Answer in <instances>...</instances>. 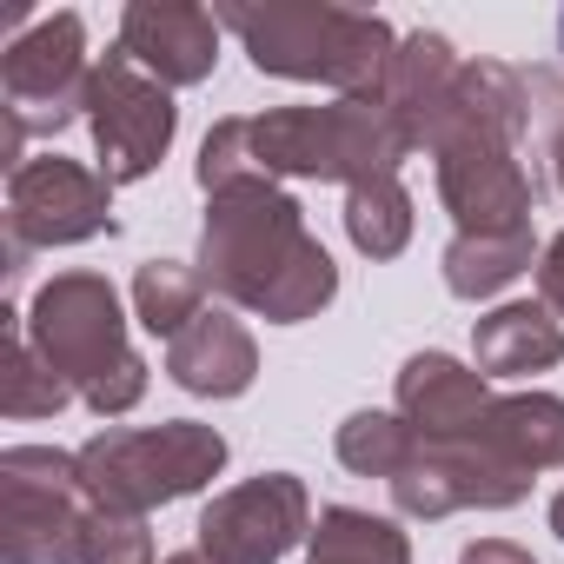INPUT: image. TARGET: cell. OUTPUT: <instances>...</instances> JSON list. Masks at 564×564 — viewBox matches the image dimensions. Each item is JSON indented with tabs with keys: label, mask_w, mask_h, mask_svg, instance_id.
Segmentation results:
<instances>
[{
	"label": "cell",
	"mask_w": 564,
	"mask_h": 564,
	"mask_svg": "<svg viewBox=\"0 0 564 564\" xmlns=\"http://www.w3.org/2000/svg\"><path fill=\"white\" fill-rule=\"evenodd\" d=\"M199 279L226 306L265 319V326H300L333 306L339 265L306 232L300 199L279 180H239L206 199L199 226Z\"/></svg>",
	"instance_id": "6da1fadb"
},
{
	"label": "cell",
	"mask_w": 564,
	"mask_h": 564,
	"mask_svg": "<svg viewBox=\"0 0 564 564\" xmlns=\"http://www.w3.org/2000/svg\"><path fill=\"white\" fill-rule=\"evenodd\" d=\"M412 133L386 100H326V107H265L219 120L199 140V193H226L239 180H339L359 186L372 173L405 166Z\"/></svg>",
	"instance_id": "7a4b0ae2"
},
{
	"label": "cell",
	"mask_w": 564,
	"mask_h": 564,
	"mask_svg": "<svg viewBox=\"0 0 564 564\" xmlns=\"http://www.w3.org/2000/svg\"><path fill=\"white\" fill-rule=\"evenodd\" d=\"M531 87L505 61H465L452 100L425 140L438 199L458 232H524L538 206V180L524 166Z\"/></svg>",
	"instance_id": "3957f363"
},
{
	"label": "cell",
	"mask_w": 564,
	"mask_h": 564,
	"mask_svg": "<svg viewBox=\"0 0 564 564\" xmlns=\"http://www.w3.org/2000/svg\"><path fill=\"white\" fill-rule=\"evenodd\" d=\"M226 34H239L246 61L272 80H306V87H333L339 100H379L386 67L399 54V34L379 14L359 8H319V0H232L213 8Z\"/></svg>",
	"instance_id": "277c9868"
},
{
	"label": "cell",
	"mask_w": 564,
	"mask_h": 564,
	"mask_svg": "<svg viewBox=\"0 0 564 564\" xmlns=\"http://www.w3.org/2000/svg\"><path fill=\"white\" fill-rule=\"evenodd\" d=\"M28 339L87 412L120 419L147 399V359L127 339V313L107 272H54L28 306Z\"/></svg>",
	"instance_id": "5b68a950"
},
{
	"label": "cell",
	"mask_w": 564,
	"mask_h": 564,
	"mask_svg": "<svg viewBox=\"0 0 564 564\" xmlns=\"http://www.w3.org/2000/svg\"><path fill=\"white\" fill-rule=\"evenodd\" d=\"M226 471V438L199 419L166 425H107L80 445V485L107 511H160L173 498L206 491Z\"/></svg>",
	"instance_id": "8992f818"
},
{
	"label": "cell",
	"mask_w": 564,
	"mask_h": 564,
	"mask_svg": "<svg viewBox=\"0 0 564 564\" xmlns=\"http://www.w3.org/2000/svg\"><path fill=\"white\" fill-rule=\"evenodd\" d=\"M87 518L94 498L80 485V452H0V557L8 564H87Z\"/></svg>",
	"instance_id": "52a82bcc"
},
{
	"label": "cell",
	"mask_w": 564,
	"mask_h": 564,
	"mask_svg": "<svg viewBox=\"0 0 564 564\" xmlns=\"http://www.w3.org/2000/svg\"><path fill=\"white\" fill-rule=\"evenodd\" d=\"M87 28L80 14H41L0 54V113H8V173L28 160V140H54L67 120H87Z\"/></svg>",
	"instance_id": "ba28073f"
},
{
	"label": "cell",
	"mask_w": 564,
	"mask_h": 564,
	"mask_svg": "<svg viewBox=\"0 0 564 564\" xmlns=\"http://www.w3.org/2000/svg\"><path fill=\"white\" fill-rule=\"evenodd\" d=\"M113 180L67 153H34L8 173V279L28 272L34 252L87 246L113 232Z\"/></svg>",
	"instance_id": "9c48e42d"
},
{
	"label": "cell",
	"mask_w": 564,
	"mask_h": 564,
	"mask_svg": "<svg viewBox=\"0 0 564 564\" xmlns=\"http://www.w3.org/2000/svg\"><path fill=\"white\" fill-rule=\"evenodd\" d=\"M405 518H452V511H511L531 498V471L511 465L478 425L452 438H419L412 465L386 485Z\"/></svg>",
	"instance_id": "30bf717a"
},
{
	"label": "cell",
	"mask_w": 564,
	"mask_h": 564,
	"mask_svg": "<svg viewBox=\"0 0 564 564\" xmlns=\"http://www.w3.org/2000/svg\"><path fill=\"white\" fill-rule=\"evenodd\" d=\"M87 133H94V153H100V173L113 186H133L147 180L173 133H180V107H173V87H160L153 74H140L120 47L94 61V80H87Z\"/></svg>",
	"instance_id": "8fae6325"
},
{
	"label": "cell",
	"mask_w": 564,
	"mask_h": 564,
	"mask_svg": "<svg viewBox=\"0 0 564 564\" xmlns=\"http://www.w3.org/2000/svg\"><path fill=\"white\" fill-rule=\"evenodd\" d=\"M193 531H199V551H213L219 564H279L293 544L313 538V498L293 471H259L219 491Z\"/></svg>",
	"instance_id": "7c38bea8"
},
{
	"label": "cell",
	"mask_w": 564,
	"mask_h": 564,
	"mask_svg": "<svg viewBox=\"0 0 564 564\" xmlns=\"http://www.w3.org/2000/svg\"><path fill=\"white\" fill-rule=\"evenodd\" d=\"M219 14L193 0H133L120 14V54L160 87H199L219 67Z\"/></svg>",
	"instance_id": "4fadbf2b"
},
{
	"label": "cell",
	"mask_w": 564,
	"mask_h": 564,
	"mask_svg": "<svg viewBox=\"0 0 564 564\" xmlns=\"http://www.w3.org/2000/svg\"><path fill=\"white\" fill-rule=\"evenodd\" d=\"M491 379L478 366H458L452 352H412L399 366V419L419 432V438H452V432H471L485 412H491Z\"/></svg>",
	"instance_id": "5bb4252c"
},
{
	"label": "cell",
	"mask_w": 564,
	"mask_h": 564,
	"mask_svg": "<svg viewBox=\"0 0 564 564\" xmlns=\"http://www.w3.org/2000/svg\"><path fill=\"white\" fill-rule=\"evenodd\" d=\"M166 379L193 399H239L259 379V346L232 313L206 306L180 339H166Z\"/></svg>",
	"instance_id": "9a60e30c"
},
{
	"label": "cell",
	"mask_w": 564,
	"mask_h": 564,
	"mask_svg": "<svg viewBox=\"0 0 564 564\" xmlns=\"http://www.w3.org/2000/svg\"><path fill=\"white\" fill-rule=\"evenodd\" d=\"M458 47L445 41V34H405L399 41V54H392V67H386V87H379V100L399 113V127L412 133V147H425L432 140V127H438V113H445V100H452V80H458Z\"/></svg>",
	"instance_id": "2e32d148"
},
{
	"label": "cell",
	"mask_w": 564,
	"mask_h": 564,
	"mask_svg": "<svg viewBox=\"0 0 564 564\" xmlns=\"http://www.w3.org/2000/svg\"><path fill=\"white\" fill-rule=\"evenodd\" d=\"M557 359H564V326L531 300L491 306L471 326V366L485 379H531V372H551Z\"/></svg>",
	"instance_id": "e0dca14e"
},
{
	"label": "cell",
	"mask_w": 564,
	"mask_h": 564,
	"mask_svg": "<svg viewBox=\"0 0 564 564\" xmlns=\"http://www.w3.org/2000/svg\"><path fill=\"white\" fill-rule=\"evenodd\" d=\"M478 432L511 465H524L531 478L538 471H564V399L557 392H505V399H491Z\"/></svg>",
	"instance_id": "ac0fdd59"
},
{
	"label": "cell",
	"mask_w": 564,
	"mask_h": 564,
	"mask_svg": "<svg viewBox=\"0 0 564 564\" xmlns=\"http://www.w3.org/2000/svg\"><path fill=\"white\" fill-rule=\"evenodd\" d=\"M538 265V239L524 232H458L445 246V293L452 300H498L511 279H524Z\"/></svg>",
	"instance_id": "d6986e66"
},
{
	"label": "cell",
	"mask_w": 564,
	"mask_h": 564,
	"mask_svg": "<svg viewBox=\"0 0 564 564\" xmlns=\"http://www.w3.org/2000/svg\"><path fill=\"white\" fill-rule=\"evenodd\" d=\"M67 405H74V392L61 386V372L28 339V313L8 306L0 313V412L8 419H54Z\"/></svg>",
	"instance_id": "ffe728a7"
},
{
	"label": "cell",
	"mask_w": 564,
	"mask_h": 564,
	"mask_svg": "<svg viewBox=\"0 0 564 564\" xmlns=\"http://www.w3.org/2000/svg\"><path fill=\"white\" fill-rule=\"evenodd\" d=\"M306 564H412V544L392 518L333 505V511H319V524L306 538Z\"/></svg>",
	"instance_id": "44dd1931"
},
{
	"label": "cell",
	"mask_w": 564,
	"mask_h": 564,
	"mask_svg": "<svg viewBox=\"0 0 564 564\" xmlns=\"http://www.w3.org/2000/svg\"><path fill=\"white\" fill-rule=\"evenodd\" d=\"M346 239L366 259H399L412 246V193L399 173H372L346 186Z\"/></svg>",
	"instance_id": "7402d4cb"
},
{
	"label": "cell",
	"mask_w": 564,
	"mask_h": 564,
	"mask_svg": "<svg viewBox=\"0 0 564 564\" xmlns=\"http://www.w3.org/2000/svg\"><path fill=\"white\" fill-rule=\"evenodd\" d=\"M206 313V279L186 259H147L133 272V319L160 339H180Z\"/></svg>",
	"instance_id": "603a6c76"
},
{
	"label": "cell",
	"mask_w": 564,
	"mask_h": 564,
	"mask_svg": "<svg viewBox=\"0 0 564 564\" xmlns=\"http://www.w3.org/2000/svg\"><path fill=\"white\" fill-rule=\"evenodd\" d=\"M339 465L346 471H359V478H399L405 465H412V452H419V432L399 419V412H352L346 425H339Z\"/></svg>",
	"instance_id": "cb8c5ba5"
},
{
	"label": "cell",
	"mask_w": 564,
	"mask_h": 564,
	"mask_svg": "<svg viewBox=\"0 0 564 564\" xmlns=\"http://www.w3.org/2000/svg\"><path fill=\"white\" fill-rule=\"evenodd\" d=\"M87 564H153V531L140 511H107L94 505L87 518Z\"/></svg>",
	"instance_id": "d4e9b609"
},
{
	"label": "cell",
	"mask_w": 564,
	"mask_h": 564,
	"mask_svg": "<svg viewBox=\"0 0 564 564\" xmlns=\"http://www.w3.org/2000/svg\"><path fill=\"white\" fill-rule=\"evenodd\" d=\"M538 306L564 326V232L538 252Z\"/></svg>",
	"instance_id": "484cf974"
},
{
	"label": "cell",
	"mask_w": 564,
	"mask_h": 564,
	"mask_svg": "<svg viewBox=\"0 0 564 564\" xmlns=\"http://www.w3.org/2000/svg\"><path fill=\"white\" fill-rule=\"evenodd\" d=\"M458 564H538V557L524 544H511V538H478V544L458 551Z\"/></svg>",
	"instance_id": "4316f807"
},
{
	"label": "cell",
	"mask_w": 564,
	"mask_h": 564,
	"mask_svg": "<svg viewBox=\"0 0 564 564\" xmlns=\"http://www.w3.org/2000/svg\"><path fill=\"white\" fill-rule=\"evenodd\" d=\"M544 147H551V186L564 193V133H557V140H544Z\"/></svg>",
	"instance_id": "83f0119b"
},
{
	"label": "cell",
	"mask_w": 564,
	"mask_h": 564,
	"mask_svg": "<svg viewBox=\"0 0 564 564\" xmlns=\"http://www.w3.org/2000/svg\"><path fill=\"white\" fill-rule=\"evenodd\" d=\"M160 564H219V557H213V551H199V544H193V551H173V557H160Z\"/></svg>",
	"instance_id": "f1b7e54d"
},
{
	"label": "cell",
	"mask_w": 564,
	"mask_h": 564,
	"mask_svg": "<svg viewBox=\"0 0 564 564\" xmlns=\"http://www.w3.org/2000/svg\"><path fill=\"white\" fill-rule=\"evenodd\" d=\"M551 531H557V538H564V491H557V498H551Z\"/></svg>",
	"instance_id": "f546056e"
},
{
	"label": "cell",
	"mask_w": 564,
	"mask_h": 564,
	"mask_svg": "<svg viewBox=\"0 0 564 564\" xmlns=\"http://www.w3.org/2000/svg\"><path fill=\"white\" fill-rule=\"evenodd\" d=\"M557 54H564V14H557Z\"/></svg>",
	"instance_id": "4dcf8cb0"
}]
</instances>
